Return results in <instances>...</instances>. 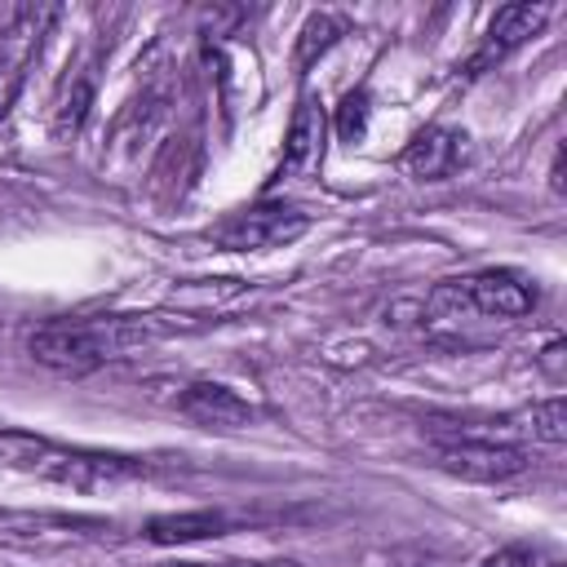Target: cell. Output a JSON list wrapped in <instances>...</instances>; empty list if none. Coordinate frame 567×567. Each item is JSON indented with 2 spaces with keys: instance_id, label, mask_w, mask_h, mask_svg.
I'll return each instance as SVG.
<instances>
[{
  "instance_id": "obj_13",
  "label": "cell",
  "mask_w": 567,
  "mask_h": 567,
  "mask_svg": "<svg viewBox=\"0 0 567 567\" xmlns=\"http://www.w3.org/2000/svg\"><path fill=\"white\" fill-rule=\"evenodd\" d=\"M89 102H93V66H84V71L71 80V89H66V97H62V106H58V133L80 128Z\"/></svg>"
},
{
  "instance_id": "obj_14",
  "label": "cell",
  "mask_w": 567,
  "mask_h": 567,
  "mask_svg": "<svg viewBox=\"0 0 567 567\" xmlns=\"http://www.w3.org/2000/svg\"><path fill=\"white\" fill-rule=\"evenodd\" d=\"M337 40V22L332 18H310L306 27H301V49H297V62L306 66L315 53H323L328 44Z\"/></svg>"
},
{
  "instance_id": "obj_10",
  "label": "cell",
  "mask_w": 567,
  "mask_h": 567,
  "mask_svg": "<svg viewBox=\"0 0 567 567\" xmlns=\"http://www.w3.org/2000/svg\"><path fill=\"white\" fill-rule=\"evenodd\" d=\"M323 111L315 97H301L297 111H292V124H288V142H284V164H279V177H301L319 164L323 155Z\"/></svg>"
},
{
  "instance_id": "obj_11",
  "label": "cell",
  "mask_w": 567,
  "mask_h": 567,
  "mask_svg": "<svg viewBox=\"0 0 567 567\" xmlns=\"http://www.w3.org/2000/svg\"><path fill=\"white\" fill-rule=\"evenodd\" d=\"M230 518L217 514V509H190V514H164V518H151L146 536L155 545H186V540H208V536H226Z\"/></svg>"
},
{
  "instance_id": "obj_5",
  "label": "cell",
  "mask_w": 567,
  "mask_h": 567,
  "mask_svg": "<svg viewBox=\"0 0 567 567\" xmlns=\"http://www.w3.org/2000/svg\"><path fill=\"white\" fill-rule=\"evenodd\" d=\"M53 18H58L53 9H27V4L0 9V120L9 115V106L18 97V84H22V71H27L40 27Z\"/></svg>"
},
{
  "instance_id": "obj_16",
  "label": "cell",
  "mask_w": 567,
  "mask_h": 567,
  "mask_svg": "<svg viewBox=\"0 0 567 567\" xmlns=\"http://www.w3.org/2000/svg\"><path fill=\"white\" fill-rule=\"evenodd\" d=\"M483 567H540V554L532 545H501L496 554L483 558Z\"/></svg>"
},
{
  "instance_id": "obj_19",
  "label": "cell",
  "mask_w": 567,
  "mask_h": 567,
  "mask_svg": "<svg viewBox=\"0 0 567 567\" xmlns=\"http://www.w3.org/2000/svg\"><path fill=\"white\" fill-rule=\"evenodd\" d=\"M164 567H208V563H164Z\"/></svg>"
},
{
  "instance_id": "obj_7",
  "label": "cell",
  "mask_w": 567,
  "mask_h": 567,
  "mask_svg": "<svg viewBox=\"0 0 567 567\" xmlns=\"http://www.w3.org/2000/svg\"><path fill=\"white\" fill-rule=\"evenodd\" d=\"M545 13H549L545 4H505V9L492 18V27H487V35H483L478 53L470 58V71L478 75V71H487L492 62H505L518 44H527V40L540 31Z\"/></svg>"
},
{
  "instance_id": "obj_12",
  "label": "cell",
  "mask_w": 567,
  "mask_h": 567,
  "mask_svg": "<svg viewBox=\"0 0 567 567\" xmlns=\"http://www.w3.org/2000/svg\"><path fill=\"white\" fill-rule=\"evenodd\" d=\"M523 416H527V434H532V439H540V443H563V439H567V412H563V399L532 403Z\"/></svg>"
},
{
  "instance_id": "obj_2",
  "label": "cell",
  "mask_w": 567,
  "mask_h": 567,
  "mask_svg": "<svg viewBox=\"0 0 567 567\" xmlns=\"http://www.w3.org/2000/svg\"><path fill=\"white\" fill-rule=\"evenodd\" d=\"M536 306V288L518 270H478L465 279H443L425 310L434 323H456L470 315H492V319H518Z\"/></svg>"
},
{
  "instance_id": "obj_3",
  "label": "cell",
  "mask_w": 567,
  "mask_h": 567,
  "mask_svg": "<svg viewBox=\"0 0 567 567\" xmlns=\"http://www.w3.org/2000/svg\"><path fill=\"white\" fill-rule=\"evenodd\" d=\"M310 226V217L301 208L288 204H257L244 213H230L226 221L213 226V244L226 252H261V248H284L292 239H301Z\"/></svg>"
},
{
  "instance_id": "obj_8",
  "label": "cell",
  "mask_w": 567,
  "mask_h": 567,
  "mask_svg": "<svg viewBox=\"0 0 567 567\" xmlns=\"http://www.w3.org/2000/svg\"><path fill=\"white\" fill-rule=\"evenodd\" d=\"M470 146H465V133L456 128H425L408 151H403V168L421 182H443L447 173H456L465 164Z\"/></svg>"
},
{
  "instance_id": "obj_15",
  "label": "cell",
  "mask_w": 567,
  "mask_h": 567,
  "mask_svg": "<svg viewBox=\"0 0 567 567\" xmlns=\"http://www.w3.org/2000/svg\"><path fill=\"white\" fill-rule=\"evenodd\" d=\"M363 124H368V93L359 89V93H346L341 115H337V133H341L346 142H354V137L363 133Z\"/></svg>"
},
{
  "instance_id": "obj_4",
  "label": "cell",
  "mask_w": 567,
  "mask_h": 567,
  "mask_svg": "<svg viewBox=\"0 0 567 567\" xmlns=\"http://www.w3.org/2000/svg\"><path fill=\"white\" fill-rule=\"evenodd\" d=\"M31 465L58 483H71L80 492H93V487H111V483H124V478H137L142 474V461L133 456H106V452H62V447H40L31 452Z\"/></svg>"
},
{
  "instance_id": "obj_18",
  "label": "cell",
  "mask_w": 567,
  "mask_h": 567,
  "mask_svg": "<svg viewBox=\"0 0 567 567\" xmlns=\"http://www.w3.org/2000/svg\"><path fill=\"white\" fill-rule=\"evenodd\" d=\"M394 567H443L439 558H430V554H421V549H412V554H399L394 558Z\"/></svg>"
},
{
  "instance_id": "obj_17",
  "label": "cell",
  "mask_w": 567,
  "mask_h": 567,
  "mask_svg": "<svg viewBox=\"0 0 567 567\" xmlns=\"http://www.w3.org/2000/svg\"><path fill=\"white\" fill-rule=\"evenodd\" d=\"M540 368L549 372V381H563V346H558V341H549V346H545Z\"/></svg>"
},
{
  "instance_id": "obj_1",
  "label": "cell",
  "mask_w": 567,
  "mask_h": 567,
  "mask_svg": "<svg viewBox=\"0 0 567 567\" xmlns=\"http://www.w3.org/2000/svg\"><path fill=\"white\" fill-rule=\"evenodd\" d=\"M146 332L137 323H128L124 315H106V319H53L44 328H35L27 337V350L35 354V363L66 372V377H84L93 368H102L106 359L124 354L128 346H137Z\"/></svg>"
},
{
  "instance_id": "obj_6",
  "label": "cell",
  "mask_w": 567,
  "mask_h": 567,
  "mask_svg": "<svg viewBox=\"0 0 567 567\" xmlns=\"http://www.w3.org/2000/svg\"><path fill=\"white\" fill-rule=\"evenodd\" d=\"M434 465L447 474H461L470 483H505L514 474L527 470V452L514 443H474V439H456L443 443L434 452Z\"/></svg>"
},
{
  "instance_id": "obj_9",
  "label": "cell",
  "mask_w": 567,
  "mask_h": 567,
  "mask_svg": "<svg viewBox=\"0 0 567 567\" xmlns=\"http://www.w3.org/2000/svg\"><path fill=\"white\" fill-rule=\"evenodd\" d=\"M177 408H182L195 425H208V430H239V425L252 421V408H248L235 390H226V385H217V381H195V385H186V394L177 399Z\"/></svg>"
}]
</instances>
